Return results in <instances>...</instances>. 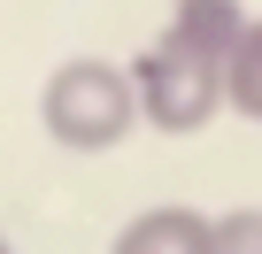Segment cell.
<instances>
[{
	"instance_id": "1",
	"label": "cell",
	"mask_w": 262,
	"mask_h": 254,
	"mask_svg": "<svg viewBox=\"0 0 262 254\" xmlns=\"http://www.w3.org/2000/svg\"><path fill=\"white\" fill-rule=\"evenodd\" d=\"M247 8L239 0H178L170 24L155 31V47L131 62V85H139V123L185 139L224 108V54L239 39Z\"/></svg>"
},
{
	"instance_id": "2",
	"label": "cell",
	"mask_w": 262,
	"mask_h": 254,
	"mask_svg": "<svg viewBox=\"0 0 262 254\" xmlns=\"http://www.w3.org/2000/svg\"><path fill=\"white\" fill-rule=\"evenodd\" d=\"M39 123L70 154H108V147L131 139V123H139V85H131V70H116V62L77 54V62H62L39 85Z\"/></svg>"
},
{
	"instance_id": "3",
	"label": "cell",
	"mask_w": 262,
	"mask_h": 254,
	"mask_svg": "<svg viewBox=\"0 0 262 254\" xmlns=\"http://www.w3.org/2000/svg\"><path fill=\"white\" fill-rule=\"evenodd\" d=\"M108 254H216V216L201 208H147L116 231Z\"/></svg>"
},
{
	"instance_id": "4",
	"label": "cell",
	"mask_w": 262,
	"mask_h": 254,
	"mask_svg": "<svg viewBox=\"0 0 262 254\" xmlns=\"http://www.w3.org/2000/svg\"><path fill=\"white\" fill-rule=\"evenodd\" d=\"M224 100L247 123H262V16H247L239 39H231V54H224Z\"/></svg>"
},
{
	"instance_id": "5",
	"label": "cell",
	"mask_w": 262,
	"mask_h": 254,
	"mask_svg": "<svg viewBox=\"0 0 262 254\" xmlns=\"http://www.w3.org/2000/svg\"><path fill=\"white\" fill-rule=\"evenodd\" d=\"M216 254H262V208L216 216Z\"/></svg>"
},
{
	"instance_id": "6",
	"label": "cell",
	"mask_w": 262,
	"mask_h": 254,
	"mask_svg": "<svg viewBox=\"0 0 262 254\" xmlns=\"http://www.w3.org/2000/svg\"><path fill=\"white\" fill-rule=\"evenodd\" d=\"M0 254H16V246H8V231H0Z\"/></svg>"
}]
</instances>
